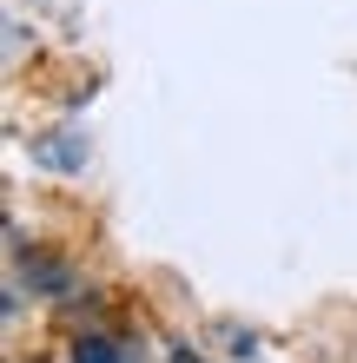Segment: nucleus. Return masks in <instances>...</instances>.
Returning a JSON list of instances; mask_svg holds the SVG:
<instances>
[{"mask_svg": "<svg viewBox=\"0 0 357 363\" xmlns=\"http://www.w3.org/2000/svg\"><path fill=\"white\" fill-rule=\"evenodd\" d=\"M33 165H53V172H79V165H87V145H60V139H40V145H33Z\"/></svg>", "mask_w": 357, "mask_h": 363, "instance_id": "obj_1", "label": "nucleus"}, {"mask_svg": "<svg viewBox=\"0 0 357 363\" xmlns=\"http://www.w3.org/2000/svg\"><path fill=\"white\" fill-rule=\"evenodd\" d=\"M73 363H119V350L106 344V337H79V344H73Z\"/></svg>", "mask_w": 357, "mask_h": 363, "instance_id": "obj_2", "label": "nucleus"}, {"mask_svg": "<svg viewBox=\"0 0 357 363\" xmlns=\"http://www.w3.org/2000/svg\"><path fill=\"white\" fill-rule=\"evenodd\" d=\"M185 363H192V357H185Z\"/></svg>", "mask_w": 357, "mask_h": 363, "instance_id": "obj_3", "label": "nucleus"}]
</instances>
